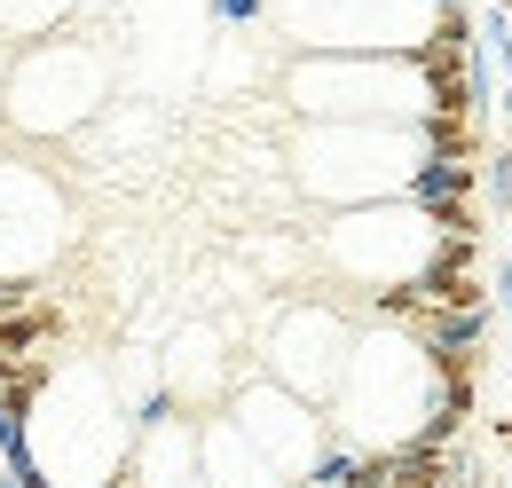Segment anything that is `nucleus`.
Returning <instances> with one entry per match:
<instances>
[{
  "mask_svg": "<svg viewBox=\"0 0 512 488\" xmlns=\"http://www.w3.org/2000/svg\"><path fill=\"white\" fill-rule=\"evenodd\" d=\"M434 394H442V378L426 363V347L410 331H394V323H363L355 347H347V378H339L323 426L339 441H355V449H402V441L426 433Z\"/></svg>",
  "mask_w": 512,
  "mask_h": 488,
  "instance_id": "f257e3e1",
  "label": "nucleus"
},
{
  "mask_svg": "<svg viewBox=\"0 0 512 488\" xmlns=\"http://www.w3.org/2000/svg\"><path fill=\"white\" fill-rule=\"evenodd\" d=\"M284 103L308 126H418L434 111L418 56H292Z\"/></svg>",
  "mask_w": 512,
  "mask_h": 488,
  "instance_id": "f03ea898",
  "label": "nucleus"
},
{
  "mask_svg": "<svg viewBox=\"0 0 512 488\" xmlns=\"http://www.w3.org/2000/svg\"><path fill=\"white\" fill-rule=\"evenodd\" d=\"M418 158H426L418 126H300L292 142L300 189L323 205H386L410 189Z\"/></svg>",
  "mask_w": 512,
  "mask_h": 488,
  "instance_id": "7ed1b4c3",
  "label": "nucleus"
},
{
  "mask_svg": "<svg viewBox=\"0 0 512 488\" xmlns=\"http://www.w3.org/2000/svg\"><path fill=\"white\" fill-rule=\"evenodd\" d=\"M434 16V0H276L300 56H418Z\"/></svg>",
  "mask_w": 512,
  "mask_h": 488,
  "instance_id": "20e7f679",
  "label": "nucleus"
},
{
  "mask_svg": "<svg viewBox=\"0 0 512 488\" xmlns=\"http://www.w3.org/2000/svg\"><path fill=\"white\" fill-rule=\"evenodd\" d=\"M434 221L410 205V197H386V205H347L331 229H323V260L355 284V292H394V284H418L426 260H434Z\"/></svg>",
  "mask_w": 512,
  "mask_h": 488,
  "instance_id": "39448f33",
  "label": "nucleus"
},
{
  "mask_svg": "<svg viewBox=\"0 0 512 488\" xmlns=\"http://www.w3.org/2000/svg\"><path fill=\"white\" fill-rule=\"evenodd\" d=\"M95 103H103V56L87 40H71V32L32 40L24 56H8V71H0V111L24 134H71Z\"/></svg>",
  "mask_w": 512,
  "mask_h": 488,
  "instance_id": "423d86ee",
  "label": "nucleus"
},
{
  "mask_svg": "<svg viewBox=\"0 0 512 488\" xmlns=\"http://www.w3.org/2000/svg\"><path fill=\"white\" fill-rule=\"evenodd\" d=\"M363 323H347L339 300H284L268 339H260V378H276L284 394H300L308 410H331L339 378H347V347Z\"/></svg>",
  "mask_w": 512,
  "mask_h": 488,
  "instance_id": "0eeeda50",
  "label": "nucleus"
},
{
  "mask_svg": "<svg viewBox=\"0 0 512 488\" xmlns=\"http://www.w3.org/2000/svg\"><path fill=\"white\" fill-rule=\"evenodd\" d=\"M221 418L245 433V441H253V449H260V457H268V465H276L292 488H300V473L316 465V449L331 441L323 410H308L300 394H284L276 378H245V386L229 394V410H221Z\"/></svg>",
  "mask_w": 512,
  "mask_h": 488,
  "instance_id": "6e6552de",
  "label": "nucleus"
},
{
  "mask_svg": "<svg viewBox=\"0 0 512 488\" xmlns=\"http://www.w3.org/2000/svg\"><path fill=\"white\" fill-rule=\"evenodd\" d=\"M197 481L205 488H292L229 418H197Z\"/></svg>",
  "mask_w": 512,
  "mask_h": 488,
  "instance_id": "1a4fd4ad",
  "label": "nucleus"
},
{
  "mask_svg": "<svg viewBox=\"0 0 512 488\" xmlns=\"http://www.w3.org/2000/svg\"><path fill=\"white\" fill-rule=\"evenodd\" d=\"M56 339H64V307L48 300V292L24 300L16 315H0V363H32V355L56 347Z\"/></svg>",
  "mask_w": 512,
  "mask_h": 488,
  "instance_id": "9d476101",
  "label": "nucleus"
},
{
  "mask_svg": "<svg viewBox=\"0 0 512 488\" xmlns=\"http://www.w3.org/2000/svg\"><path fill=\"white\" fill-rule=\"evenodd\" d=\"M473 32H481V48L497 56V71L512 79V8H505V0H497V8H481V16H473Z\"/></svg>",
  "mask_w": 512,
  "mask_h": 488,
  "instance_id": "9b49d317",
  "label": "nucleus"
},
{
  "mask_svg": "<svg viewBox=\"0 0 512 488\" xmlns=\"http://www.w3.org/2000/svg\"><path fill=\"white\" fill-rule=\"evenodd\" d=\"M481 205H497L512 213V150H481V189H473Z\"/></svg>",
  "mask_w": 512,
  "mask_h": 488,
  "instance_id": "f8f14e48",
  "label": "nucleus"
},
{
  "mask_svg": "<svg viewBox=\"0 0 512 488\" xmlns=\"http://www.w3.org/2000/svg\"><path fill=\"white\" fill-rule=\"evenodd\" d=\"M205 8H213V24H229V32H245V24L268 16V0H205Z\"/></svg>",
  "mask_w": 512,
  "mask_h": 488,
  "instance_id": "ddd939ff",
  "label": "nucleus"
},
{
  "mask_svg": "<svg viewBox=\"0 0 512 488\" xmlns=\"http://www.w3.org/2000/svg\"><path fill=\"white\" fill-rule=\"evenodd\" d=\"M0 488H16V481H8V473H0Z\"/></svg>",
  "mask_w": 512,
  "mask_h": 488,
  "instance_id": "4468645a",
  "label": "nucleus"
}]
</instances>
